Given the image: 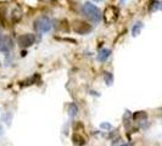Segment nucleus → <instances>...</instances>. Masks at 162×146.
Returning a JSON list of instances; mask_svg holds the SVG:
<instances>
[{"instance_id":"obj_15","label":"nucleus","mask_w":162,"mask_h":146,"mask_svg":"<svg viewBox=\"0 0 162 146\" xmlns=\"http://www.w3.org/2000/svg\"><path fill=\"white\" fill-rule=\"evenodd\" d=\"M98 1H99V0H98Z\"/></svg>"},{"instance_id":"obj_9","label":"nucleus","mask_w":162,"mask_h":146,"mask_svg":"<svg viewBox=\"0 0 162 146\" xmlns=\"http://www.w3.org/2000/svg\"><path fill=\"white\" fill-rule=\"evenodd\" d=\"M146 118V113L144 111H139V112H135L133 115V119L134 120H140V119H145Z\"/></svg>"},{"instance_id":"obj_4","label":"nucleus","mask_w":162,"mask_h":146,"mask_svg":"<svg viewBox=\"0 0 162 146\" xmlns=\"http://www.w3.org/2000/svg\"><path fill=\"white\" fill-rule=\"evenodd\" d=\"M36 42V37L31 33H26V34H22L17 38V44L21 47H29L34 44Z\"/></svg>"},{"instance_id":"obj_8","label":"nucleus","mask_w":162,"mask_h":146,"mask_svg":"<svg viewBox=\"0 0 162 146\" xmlns=\"http://www.w3.org/2000/svg\"><path fill=\"white\" fill-rule=\"evenodd\" d=\"M77 112H78V107L76 106V103H70V106H68V115L71 117H75L77 115Z\"/></svg>"},{"instance_id":"obj_10","label":"nucleus","mask_w":162,"mask_h":146,"mask_svg":"<svg viewBox=\"0 0 162 146\" xmlns=\"http://www.w3.org/2000/svg\"><path fill=\"white\" fill-rule=\"evenodd\" d=\"M104 78H105V82H106L107 85H111V84L113 83V76L111 74L110 72H106V73H105Z\"/></svg>"},{"instance_id":"obj_13","label":"nucleus","mask_w":162,"mask_h":146,"mask_svg":"<svg viewBox=\"0 0 162 146\" xmlns=\"http://www.w3.org/2000/svg\"><path fill=\"white\" fill-rule=\"evenodd\" d=\"M0 134H3V128L0 127Z\"/></svg>"},{"instance_id":"obj_12","label":"nucleus","mask_w":162,"mask_h":146,"mask_svg":"<svg viewBox=\"0 0 162 146\" xmlns=\"http://www.w3.org/2000/svg\"><path fill=\"white\" fill-rule=\"evenodd\" d=\"M157 9L162 10V1H158V7H157Z\"/></svg>"},{"instance_id":"obj_2","label":"nucleus","mask_w":162,"mask_h":146,"mask_svg":"<svg viewBox=\"0 0 162 146\" xmlns=\"http://www.w3.org/2000/svg\"><path fill=\"white\" fill-rule=\"evenodd\" d=\"M51 27H53V22L48 16H42V17H39L34 22V28L39 33H48V32H50Z\"/></svg>"},{"instance_id":"obj_6","label":"nucleus","mask_w":162,"mask_h":146,"mask_svg":"<svg viewBox=\"0 0 162 146\" xmlns=\"http://www.w3.org/2000/svg\"><path fill=\"white\" fill-rule=\"evenodd\" d=\"M12 49V40L9 37H3L0 39V51L3 54H7Z\"/></svg>"},{"instance_id":"obj_14","label":"nucleus","mask_w":162,"mask_h":146,"mask_svg":"<svg viewBox=\"0 0 162 146\" xmlns=\"http://www.w3.org/2000/svg\"><path fill=\"white\" fill-rule=\"evenodd\" d=\"M127 146H131V145H127Z\"/></svg>"},{"instance_id":"obj_7","label":"nucleus","mask_w":162,"mask_h":146,"mask_svg":"<svg viewBox=\"0 0 162 146\" xmlns=\"http://www.w3.org/2000/svg\"><path fill=\"white\" fill-rule=\"evenodd\" d=\"M110 54H111V50H110V49H104V50H101V51L98 54V60L101 61V62L106 61L107 57L110 56Z\"/></svg>"},{"instance_id":"obj_3","label":"nucleus","mask_w":162,"mask_h":146,"mask_svg":"<svg viewBox=\"0 0 162 146\" xmlns=\"http://www.w3.org/2000/svg\"><path fill=\"white\" fill-rule=\"evenodd\" d=\"M118 15H119V10H118V7L116 6H109L106 7V10H105L104 12V21L106 22L107 24H112V23H115L118 18Z\"/></svg>"},{"instance_id":"obj_5","label":"nucleus","mask_w":162,"mask_h":146,"mask_svg":"<svg viewBox=\"0 0 162 146\" xmlns=\"http://www.w3.org/2000/svg\"><path fill=\"white\" fill-rule=\"evenodd\" d=\"M73 30L77 34L84 35V34H88L89 32L92 30V26L84 21H75L73 22Z\"/></svg>"},{"instance_id":"obj_11","label":"nucleus","mask_w":162,"mask_h":146,"mask_svg":"<svg viewBox=\"0 0 162 146\" xmlns=\"http://www.w3.org/2000/svg\"><path fill=\"white\" fill-rule=\"evenodd\" d=\"M143 28V24L139 22V23H136L135 24V26L133 27V35L135 37V35H138V34H139V32H140V29Z\"/></svg>"},{"instance_id":"obj_1","label":"nucleus","mask_w":162,"mask_h":146,"mask_svg":"<svg viewBox=\"0 0 162 146\" xmlns=\"http://www.w3.org/2000/svg\"><path fill=\"white\" fill-rule=\"evenodd\" d=\"M82 10H83V13H84L85 17L89 21L94 22V23H99L101 21V18H102V13L99 10V7H96L92 3H85L83 5V9Z\"/></svg>"}]
</instances>
